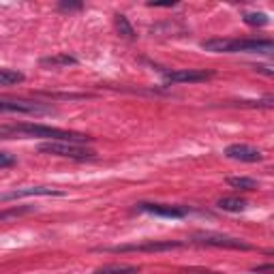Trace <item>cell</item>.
Here are the masks:
<instances>
[{
    "instance_id": "cell-21",
    "label": "cell",
    "mask_w": 274,
    "mask_h": 274,
    "mask_svg": "<svg viewBox=\"0 0 274 274\" xmlns=\"http://www.w3.org/2000/svg\"><path fill=\"white\" fill-rule=\"evenodd\" d=\"M60 11H79L82 9V3H60Z\"/></svg>"
},
{
    "instance_id": "cell-4",
    "label": "cell",
    "mask_w": 274,
    "mask_h": 274,
    "mask_svg": "<svg viewBox=\"0 0 274 274\" xmlns=\"http://www.w3.org/2000/svg\"><path fill=\"white\" fill-rule=\"evenodd\" d=\"M182 242H157V240H150V242H141V245H123V247H111L107 251L111 253H131V251H137V253H161V251H174L180 249Z\"/></svg>"
},
{
    "instance_id": "cell-24",
    "label": "cell",
    "mask_w": 274,
    "mask_h": 274,
    "mask_svg": "<svg viewBox=\"0 0 274 274\" xmlns=\"http://www.w3.org/2000/svg\"><path fill=\"white\" fill-rule=\"evenodd\" d=\"M150 7H174V3H150Z\"/></svg>"
},
{
    "instance_id": "cell-18",
    "label": "cell",
    "mask_w": 274,
    "mask_h": 274,
    "mask_svg": "<svg viewBox=\"0 0 274 274\" xmlns=\"http://www.w3.org/2000/svg\"><path fill=\"white\" fill-rule=\"evenodd\" d=\"M242 19H245V24H249V26H268L270 24V17L266 13H261V11L245 13V15H242Z\"/></svg>"
},
{
    "instance_id": "cell-1",
    "label": "cell",
    "mask_w": 274,
    "mask_h": 274,
    "mask_svg": "<svg viewBox=\"0 0 274 274\" xmlns=\"http://www.w3.org/2000/svg\"><path fill=\"white\" fill-rule=\"evenodd\" d=\"M0 135H28V137H47L49 141H65V144H86L93 141L90 135L77 133V131H65L56 127H45V125H13L0 129Z\"/></svg>"
},
{
    "instance_id": "cell-9",
    "label": "cell",
    "mask_w": 274,
    "mask_h": 274,
    "mask_svg": "<svg viewBox=\"0 0 274 274\" xmlns=\"http://www.w3.org/2000/svg\"><path fill=\"white\" fill-rule=\"evenodd\" d=\"M274 43L270 39H231V54L233 52H261L270 54Z\"/></svg>"
},
{
    "instance_id": "cell-14",
    "label": "cell",
    "mask_w": 274,
    "mask_h": 274,
    "mask_svg": "<svg viewBox=\"0 0 274 274\" xmlns=\"http://www.w3.org/2000/svg\"><path fill=\"white\" fill-rule=\"evenodd\" d=\"M217 206L225 212H242L247 208V201L240 199V197H223V199H219Z\"/></svg>"
},
{
    "instance_id": "cell-7",
    "label": "cell",
    "mask_w": 274,
    "mask_h": 274,
    "mask_svg": "<svg viewBox=\"0 0 274 274\" xmlns=\"http://www.w3.org/2000/svg\"><path fill=\"white\" fill-rule=\"evenodd\" d=\"M45 114L49 107L33 101H0V114Z\"/></svg>"
},
{
    "instance_id": "cell-22",
    "label": "cell",
    "mask_w": 274,
    "mask_h": 274,
    "mask_svg": "<svg viewBox=\"0 0 274 274\" xmlns=\"http://www.w3.org/2000/svg\"><path fill=\"white\" fill-rule=\"evenodd\" d=\"M272 263H266V266H261V268H257V270H253V274H272Z\"/></svg>"
},
{
    "instance_id": "cell-2",
    "label": "cell",
    "mask_w": 274,
    "mask_h": 274,
    "mask_svg": "<svg viewBox=\"0 0 274 274\" xmlns=\"http://www.w3.org/2000/svg\"><path fill=\"white\" fill-rule=\"evenodd\" d=\"M39 152L45 155H54V157H65V159H73V161H86V159H95L97 152L90 150L82 144H65V141H47V144L39 146Z\"/></svg>"
},
{
    "instance_id": "cell-3",
    "label": "cell",
    "mask_w": 274,
    "mask_h": 274,
    "mask_svg": "<svg viewBox=\"0 0 274 274\" xmlns=\"http://www.w3.org/2000/svg\"><path fill=\"white\" fill-rule=\"evenodd\" d=\"M193 242H195V245H206V247H221V249H240V251L251 249V245H247L245 240L221 236V233H197V236L193 238Z\"/></svg>"
},
{
    "instance_id": "cell-15",
    "label": "cell",
    "mask_w": 274,
    "mask_h": 274,
    "mask_svg": "<svg viewBox=\"0 0 274 274\" xmlns=\"http://www.w3.org/2000/svg\"><path fill=\"white\" fill-rule=\"evenodd\" d=\"M24 82V73L13 69H0V86H15Z\"/></svg>"
},
{
    "instance_id": "cell-16",
    "label": "cell",
    "mask_w": 274,
    "mask_h": 274,
    "mask_svg": "<svg viewBox=\"0 0 274 274\" xmlns=\"http://www.w3.org/2000/svg\"><path fill=\"white\" fill-rule=\"evenodd\" d=\"M227 185L233 187V189H240V191H255V189H257V182L253 180V178H247V176L227 178Z\"/></svg>"
},
{
    "instance_id": "cell-5",
    "label": "cell",
    "mask_w": 274,
    "mask_h": 274,
    "mask_svg": "<svg viewBox=\"0 0 274 274\" xmlns=\"http://www.w3.org/2000/svg\"><path fill=\"white\" fill-rule=\"evenodd\" d=\"M37 195H43V197H49V195L65 197L67 193L58 191V189H52V187H28V189H15L11 193H3V195H0V201H11V199H22V197H37Z\"/></svg>"
},
{
    "instance_id": "cell-8",
    "label": "cell",
    "mask_w": 274,
    "mask_h": 274,
    "mask_svg": "<svg viewBox=\"0 0 274 274\" xmlns=\"http://www.w3.org/2000/svg\"><path fill=\"white\" fill-rule=\"evenodd\" d=\"M212 77V71H195V69H182V71H171L165 75L167 84H195V82H206Z\"/></svg>"
},
{
    "instance_id": "cell-23",
    "label": "cell",
    "mask_w": 274,
    "mask_h": 274,
    "mask_svg": "<svg viewBox=\"0 0 274 274\" xmlns=\"http://www.w3.org/2000/svg\"><path fill=\"white\" fill-rule=\"evenodd\" d=\"M257 71H261V73H266V75H272L274 73V71L270 69V67H266V65H259V67H255Z\"/></svg>"
},
{
    "instance_id": "cell-6",
    "label": "cell",
    "mask_w": 274,
    "mask_h": 274,
    "mask_svg": "<svg viewBox=\"0 0 274 274\" xmlns=\"http://www.w3.org/2000/svg\"><path fill=\"white\" fill-rule=\"evenodd\" d=\"M225 157L231 161H240V163H257L263 159L259 148H253L249 144H231L225 148Z\"/></svg>"
},
{
    "instance_id": "cell-11",
    "label": "cell",
    "mask_w": 274,
    "mask_h": 274,
    "mask_svg": "<svg viewBox=\"0 0 274 274\" xmlns=\"http://www.w3.org/2000/svg\"><path fill=\"white\" fill-rule=\"evenodd\" d=\"M201 47L215 54H231V39H208L201 41Z\"/></svg>"
},
{
    "instance_id": "cell-12",
    "label": "cell",
    "mask_w": 274,
    "mask_h": 274,
    "mask_svg": "<svg viewBox=\"0 0 274 274\" xmlns=\"http://www.w3.org/2000/svg\"><path fill=\"white\" fill-rule=\"evenodd\" d=\"M71 65H77V58L75 56H69V54H56V56H49V58H41V67H71Z\"/></svg>"
},
{
    "instance_id": "cell-19",
    "label": "cell",
    "mask_w": 274,
    "mask_h": 274,
    "mask_svg": "<svg viewBox=\"0 0 274 274\" xmlns=\"http://www.w3.org/2000/svg\"><path fill=\"white\" fill-rule=\"evenodd\" d=\"M28 212H33V208H11L7 212H0V221L13 219V217H19V215H28Z\"/></svg>"
},
{
    "instance_id": "cell-25",
    "label": "cell",
    "mask_w": 274,
    "mask_h": 274,
    "mask_svg": "<svg viewBox=\"0 0 274 274\" xmlns=\"http://www.w3.org/2000/svg\"><path fill=\"white\" fill-rule=\"evenodd\" d=\"M197 274H219V272H210V270H199Z\"/></svg>"
},
{
    "instance_id": "cell-13",
    "label": "cell",
    "mask_w": 274,
    "mask_h": 274,
    "mask_svg": "<svg viewBox=\"0 0 274 274\" xmlns=\"http://www.w3.org/2000/svg\"><path fill=\"white\" fill-rule=\"evenodd\" d=\"M114 22H116V30H118V35L120 37H125V39H135V28L131 26V22L127 19V15H120L116 13L114 15Z\"/></svg>"
},
{
    "instance_id": "cell-17",
    "label": "cell",
    "mask_w": 274,
    "mask_h": 274,
    "mask_svg": "<svg viewBox=\"0 0 274 274\" xmlns=\"http://www.w3.org/2000/svg\"><path fill=\"white\" fill-rule=\"evenodd\" d=\"M95 274H137L135 266H125V263H111V266L99 268Z\"/></svg>"
},
{
    "instance_id": "cell-20",
    "label": "cell",
    "mask_w": 274,
    "mask_h": 274,
    "mask_svg": "<svg viewBox=\"0 0 274 274\" xmlns=\"http://www.w3.org/2000/svg\"><path fill=\"white\" fill-rule=\"evenodd\" d=\"M15 165V157L9 152H0V167H11Z\"/></svg>"
},
{
    "instance_id": "cell-10",
    "label": "cell",
    "mask_w": 274,
    "mask_h": 274,
    "mask_svg": "<svg viewBox=\"0 0 274 274\" xmlns=\"http://www.w3.org/2000/svg\"><path fill=\"white\" fill-rule=\"evenodd\" d=\"M137 208L144 212H150L155 217H165V219H182L187 215L185 208L167 206V204H148V201H141V204H137Z\"/></svg>"
}]
</instances>
